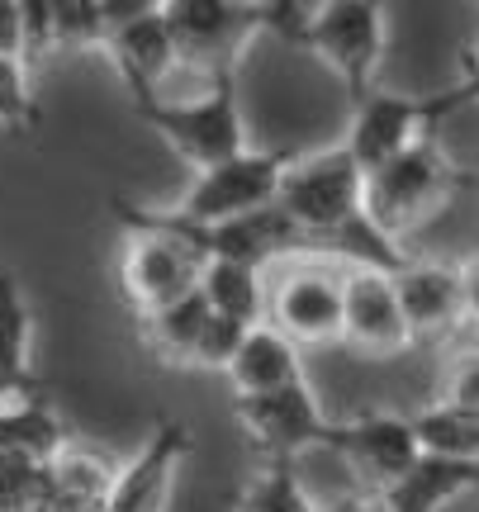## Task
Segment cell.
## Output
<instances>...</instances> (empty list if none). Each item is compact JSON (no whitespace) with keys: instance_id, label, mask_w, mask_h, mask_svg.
Segmentation results:
<instances>
[{"instance_id":"f546056e","label":"cell","mask_w":479,"mask_h":512,"mask_svg":"<svg viewBox=\"0 0 479 512\" xmlns=\"http://www.w3.org/2000/svg\"><path fill=\"white\" fill-rule=\"evenodd\" d=\"M242 337H247L242 323L214 313V318H209V328H204V337H200V347H195V366L190 370H228V361H233L238 347H242Z\"/></svg>"},{"instance_id":"5b68a950","label":"cell","mask_w":479,"mask_h":512,"mask_svg":"<svg viewBox=\"0 0 479 512\" xmlns=\"http://www.w3.org/2000/svg\"><path fill=\"white\" fill-rule=\"evenodd\" d=\"M133 114L195 171L219 166L228 157H238L242 147H252L238 105V76H214L209 91L200 100H185V105L181 100H162V95H138Z\"/></svg>"},{"instance_id":"6da1fadb","label":"cell","mask_w":479,"mask_h":512,"mask_svg":"<svg viewBox=\"0 0 479 512\" xmlns=\"http://www.w3.org/2000/svg\"><path fill=\"white\" fill-rule=\"evenodd\" d=\"M470 185H479V176H470L461 162H451L446 147L427 133L413 147H404L399 157L366 171V219L389 242L404 247L413 233H423L427 223L442 219Z\"/></svg>"},{"instance_id":"4fadbf2b","label":"cell","mask_w":479,"mask_h":512,"mask_svg":"<svg viewBox=\"0 0 479 512\" xmlns=\"http://www.w3.org/2000/svg\"><path fill=\"white\" fill-rule=\"evenodd\" d=\"M190 451H195V432L176 418H162L152 427V437L114 470L110 512H166Z\"/></svg>"},{"instance_id":"603a6c76","label":"cell","mask_w":479,"mask_h":512,"mask_svg":"<svg viewBox=\"0 0 479 512\" xmlns=\"http://www.w3.org/2000/svg\"><path fill=\"white\" fill-rule=\"evenodd\" d=\"M413 432H418V446L427 456L475 460L479 465V413H465V408L432 399L427 408L413 413Z\"/></svg>"},{"instance_id":"83f0119b","label":"cell","mask_w":479,"mask_h":512,"mask_svg":"<svg viewBox=\"0 0 479 512\" xmlns=\"http://www.w3.org/2000/svg\"><path fill=\"white\" fill-rule=\"evenodd\" d=\"M19 15V57L24 62H38L43 53H53V0H15Z\"/></svg>"},{"instance_id":"f1b7e54d","label":"cell","mask_w":479,"mask_h":512,"mask_svg":"<svg viewBox=\"0 0 479 512\" xmlns=\"http://www.w3.org/2000/svg\"><path fill=\"white\" fill-rule=\"evenodd\" d=\"M437 399L451 408H465V413H479V347H465L451 356Z\"/></svg>"},{"instance_id":"9c48e42d","label":"cell","mask_w":479,"mask_h":512,"mask_svg":"<svg viewBox=\"0 0 479 512\" xmlns=\"http://www.w3.org/2000/svg\"><path fill=\"white\" fill-rule=\"evenodd\" d=\"M233 413H238V427L247 432V441L261 451V460H295L304 451H328L332 418L323 413L309 380L285 384L276 394L233 399Z\"/></svg>"},{"instance_id":"7c38bea8","label":"cell","mask_w":479,"mask_h":512,"mask_svg":"<svg viewBox=\"0 0 479 512\" xmlns=\"http://www.w3.org/2000/svg\"><path fill=\"white\" fill-rule=\"evenodd\" d=\"M342 342L370 361H389L413 347V332L399 309L394 271L347 266L342 271Z\"/></svg>"},{"instance_id":"1f68e13d","label":"cell","mask_w":479,"mask_h":512,"mask_svg":"<svg viewBox=\"0 0 479 512\" xmlns=\"http://www.w3.org/2000/svg\"><path fill=\"white\" fill-rule=\"evenodd\" d=\"M456 105H479V48H470L461 62V81L451 86Z\"/></svg>"},{"instance_id":"3957f363","label":"cell","mask_w":479,"mask_h":512,"mask_svg":"<svg viewBox=\"0 0 479 512\" xmlns=\"http://www.w3.org/2000/svg\"><path fill=\"white\" fill-rule=\"evenodd\" d=\"M299 0H166L162 15L176 38L181 67L214 76H238V62L257 34H285L295 29Z\"/></svg>"},{"instance_id":"ba28073f","label":"cell","mask_w":479,"mask_h":512,"mask_svg":"<svg viewBox=\"0 0 479 512\" xmlns=\"http://www.w3.org/2000/svg\"><path fill=\"white\" fill-rule=\"evenodd\" d=\"M456 95L451 86L432 95H394V91H375L356 95L351 105V128H347V152L361 162V171H375L380 162L399 157L404 147H413L418 138L432 133V124H442L446 114H456Z\"/></svg>"},{"instance_id":"8992f818","label":"cell","mask_w":479,"mask_h":512,"mask_svg":"<svg viewBox=\"0 0 479 512\" xmlns=\"http://www.w3.org/2000/svg\"><path fill=\"white\" fill-rule=\"evenodd\" d=\"M342 271L347 266L328 256L280 261V275L266 285V323L295 347L342 342Z\"/></svg>"},{"instance_id":"277c9868","label":"cell","mask_w":479,"mask_h":512,"mask_svg":"<svg viewBox=\"0 0 479 512\" xmlns=\"http://www.w3.org/2000/svg\"><path fill=\"white\" fill-rule=\"evenodd\" d=\"M290 43L309 48L356 100L375 86V72L385 62L389 0H318L299 10Z\"/></svg>"},{"instance_id":"ffe728a7","label":"cell","mask_w":479,"mask_h":512,"mask_svg":"<svg viewBox=\"0 0 479 512\" xmlns=\"http://www.w3.org/2000/svg\"><path fill=\"white\" fill-rule=\"evenodd\" d=\"M209 318H214L209 299H204L200 290H190V294H181V299L162 304V309L143 313L138 328H143V342H148V351L157 361L190 370L195 366V347H200L204 328H209Z\"/></svg>"},{"instance_id":"d6986e66","label":"cell","mask_w":479,"mask_h":512,"mask_svg":"<svg viewBox=\"0 0 479 512\" xmlns=\"http://www.w3.org/2000/svg\"><path fill=\"white\" fill-rule=\"evenodd\" d=\"M114 465L91 446H67L48 460V503L43 512H110Z\"/></svg>"},{"instance_id":"836d02e7","label":"cell","mask_w":479,"mask_h":512,"mask_svg":"<svg viewBox=\"0 0 479 512\" xmlns=\"http://www.w3.org/2000/svg\"><path fill=\"white\" fill-rule=\"evenodd\" d=\"M465 328H479V261H465Z\"/></svg>"},{"instance_id":"7402d4cb","label":"cell","mask_w":479,"mask_h":512,"mask_svg":"<svg viewBox=\"0 0 479 512\" xmlns=\"http://www.w3.org/2000/svg\"><path fill=\"white\" fill-rule=\"evenodd\" d=\"M200 294L209 299V309L233 318L242 328L266 323V271L242 266V261H204Z\"/></svg>"},{"instance_id":"484cf974","label":"cell","mask_w":479,"mask_h":512,"mask_svg":"<svg viewBox=\"0 0 479 512\" xmlns=\"http://www.w3.org/2000/svg\"><path fill=\"white\" fill-rule=\"evenodd\" d=\"M43 503H48V465L0 451V512H43Z\"/></svg>"},{"instance_id":"5bb4252c","label":"cell","mask_w":479,"mask_h":512,"mask_svg":"<svg viewBox=\"0 0 479 512\" xmlns=\"http://www.w3.org/2000/svg\"><path fill=\"white\" fill-rule=\"evenodd\" d=\"M394 290H399V309L404 323L418 342H446L465 328V275L456 261H418L408 256L394 271Z\"/></svg>"},{"instance_id":"4dcf8cb0","label":"cell","mask_w":479,"mask_h":512,"mask_svg":"<svg viewBox=\"0 0 479 512\" xmlns=\"http://www.w3.org/2000/svg\"><path fill=\"white\" fill-rule=\"evenodd\" d=\"M166 0H100L105 10V24L119 29V24H133V19H148V15H162Z\"/></svg>"},{"instance_id":"d6a6232c","label":"cell","mask_w":479,"mask_h":512,"mask_svg":"<svg viewBox=\"0 0 479 512\" xmlns=\"http://www.w3.org/2000/svg\"><path fill=\"white\" fill-rule=\"evenodd\" d=\"M0 57H19V15L15 0H0ZM24 62V57H19Z\"/></svg>"},{"instance_id":"8fae6325","label":"cell","mask_w":479,"mask_h":512,"mask_svg":"<svg viewBox=\"0 0 479 512\" xmlns=\"http://www.w3.org/2000/svg\"><path fill=\"white\" fill-rule=\"evenodd\" d=\"M328 451H337L356 470L366 494H385L389 484H399L413 470V460L423 456L418 432H413V413H380V408L332 418Z\"/></svg>"},{"instance_id":"44dd1931","label":"cell","mask_w":479,"mask_h":512,"mask_svg":"<svg viewBox=\"0 0 479 512\" xmlns=\"http://www.w3.org/2000/svg\"><path fill=\"white\" fill-rule=\"evenodd\" d=\"M29 356H34V309L19 290V280L0 266V399L38 389Z\"/></svg>"},{"instance_id":"9a60e30c","label":"cell","mask_w":479,"mask_h":512,"mask_svg":"<svg viewBox=\"0 0 479 512\" xmlns=\"http://www.w3.org/2000/svg\"><path fill=\"white\" fill-rule=\"evenodd\" d=\"M105 53H110L114 72L129 86L133 100H138V95H157L166 72L181 67V53H176V38L166 29V15H148V19H133V24L110 29Z\"/></svg>"},{"instance_id":"7a4b0ae2","label":"cell","mask_w":479,"mask_h":512,"mask_svg":"<svg viewBox=\"0 0 479 512\" xmlns=\"http://www.w3.org/2000/svg\"><path fill=\"white\" fill-rule=\"evenodd\" d=\"M114 219L119 228H152V233H171V238L190 242L204 261H242V266H276V261H295V256H318L314 238L299 228L280 204L242 214V219L200 223L185 219L176 209H143V204L114 200Z\"/></svg>"},{"instance_id":"4316f807","label":"cell","mask_w":479,"mask_h":512,"mask_svg":"<svg viewBox=\"0 0 479 512\" xmlns=\"http://www.w3.org/2000/svg\"><path fill=\"white\" fill-rule=\"evenodd\" d=\"M53 38L57 48H72V53H86V48L105 53L110 24H105L100 0H53Z\"/></svg>"},{"instance_id":"d4e9b609","label":"cell","mask_w":479,"mask_h":512,"mask_svg":"<svg viewBox=\"0 0 479 512\" xmlns=\"http://www.w3.org/2000/svg\"><path fill=\"white\" fill-rule=\"evenodd\" d=\"M0 128L19 133V138H34L43 128V110L29 86V62H19V57H0Z\"/></svg>"},{"instance_id":"cb8c5ba5","label":"cell","mask_w":479,"mask_h":512,"mask_svg":"<svg viewBox=\"0 0 479 512\" xmlns=\"http://www.w3.org/2000/svg\"><path fill=\"white\" fill-rule=\"evenodd\" d=\"M233 512H318V503L304 489L295 460H261L238 489Z\"/></svg>"},{"instance_id":"52a82bcc","label":"cell","mask_w":479,"mask_h":512,"mask_svg":"<svg viewBox=\"0 0 479 512\" xmlns=\"http://www.w3.org/2000/svg\"><path fill=\"white\" fill-rule=\"evenodd\" d=\"M290 157H295L290 147H242L238 157L204 166V171H195V181L185 190V200L176 204V214L219 223L271 209L280 200V176H285Z\"/></svg>"},{"instance_id":"2e32d148","label":"cell","mask_w":479,"mask_h":512,"mask_svg":"<svg viewBox=\"0 0 479 512\" xmlns=\"http://www.w3.org/2000/svg\"><path fill=\"white\" fill-rule=\"evenodd\" d=\"M228 384H233V399H252V394H276L285 384L309 380L304 375V347H295L285 332H276L271 323L247 328L238 356L228 361Z\"/></svg>"},{"instance_id":"e0dca14e","label":"cell","mask_w":479,"mask_h":512,"mask_svg":"<svg viewBox=\"0 0 479 512\" xmlns=\"http://www.w3.org/2000/svg\"><path fill=\"white\" fill-rule=\"evenodd\" d=\"M479 489V465L475 460H446V456H418L399 484H389L385 508L389 512H446L461 503L465 494Z\"/></svg>"},{"instance_id":"e575fe53","label":"cell","mask_w":479,"mask_h":512,"mask_svg":"<svg viewBox=\"0 0 479 512\" xmlns=\"http://www.w3.org/2000/svg\"><path fill=\"white\" fill-rule=\"evenodd\" d=\"M318 512H389V508L380 494H351V498H337V503H328V508H318Z\"/></svg>"},{"instance_id":"30bf717a","label":"cell","mask_w":479,"mask_h":512,"mask_svg":"<svg viewBox=\"0 0 479 512\" xmlns=\"http://www.w3.org/2000/svg\"><path fill=\"white\" fill-rule=\"evenodd\" d=\"M204 256L190 242L152 228H124V252H119V290L129 299V309L143 313L162 309L181 294L200 290Z\"/></svg>"},{"instance_id":"ac0fdd59","label":"cell","mask_w":479,"mask_h":512,"mask_svg":"<svg viewBox=\"0 0 479 512\" xmlns=\"http://www.w3.org/2000/svg\"><path fill=\"white\" fill-rule=\"evenodd\" d=\"M72 446V427L62 422L48 394L24 389L15 399H0V451H15L29 460H57Z\"/></svg>"}]
</instances>
